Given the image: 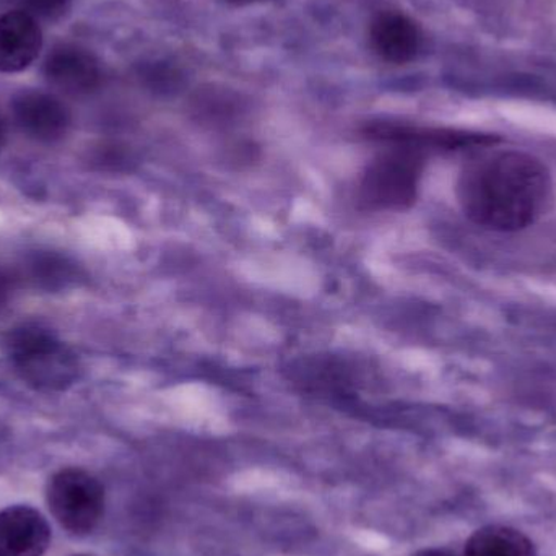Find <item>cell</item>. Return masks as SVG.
<instances>
[{
	"label": "cell",
	"instance_id": "cell-17",
	"mask_svg": "<svg viewBox=\"0 0 556 556\" xmlns=\"http://www.w3.org/2000/svg\"><path fill=\"white\" fill-rule=\"evenodd\" d=\"M75 556H88V555H75Z\"/></svg>",
	"mask_w": 556,
	"mask_h": 556
},
{
	"label": "cell",
	"instance_id": "cell-13",
	"mask_svg": "<svg viewBox=\"0 0 556 556\" xmlns=\"http://www.w3.org/2000/svg\"><path fill=\"white\" fill-rule=\"evenodd\" d=\"M15 281L16 278L0 270V306L5 304L10 296H12L13 290H15Z\"/></svg>",
	"mask_w": 556,
	"mask_h": 556
},
{
	"label": "cell",
	"instance_id": "cell-6",
	"mask_svg": "<svg viewBox=\"0 0 556 556\" xmlns=\"http://www.w3.org/2000/svg\"><path fill=\"white\" fill-rule=\"evenodd\" d=\"M15 126L36 142L61 140L71 127V111L54 94L38 90H23L12 100Z\"/></svg>",
	"mask_w": 556,
	"mask_h": 556
},
{
	"label": "cell",
	"instance_id": "cell-3",
	"mask_svg": "<svg viewBox=\"0 0 556 556\" xmlns=\"http://www.w3.org/2000/svg\"><path fill=\"white\" fill-rule=\"evenodd\" d=\"M7 350L23 381L42 391H62L77 378V359L48 330L36 326L15 329Z\"/></svg>",
	"mask_w": 556,
	"mask_h": 556
},
{
	"label": "cell",
	"instance_id": "cell-1",
	"mask_svg": "<svg viewBox=\"0 0 556 556\" xmlns=\"http://www.w3.org/2000/svg\"><path fill=\"white\" fill-rule=\"evenodd\" d=\"M460 211L477 227L516 233L538 224L554 207L551 168L519 150H490L473 156L456 182Z\"/></svg>",
	"mask_w": 556,
	"mask_h": 556
},
{
	"label": "cell",
	"instance_id": "cell-10",
	"mask_svg": "<svg viewBox=\"0 0 556 556\" xmlns=\"http://www.w3.org/2000/svg\"><path fill=\"white\" fill-rule=\"evenodd\" d=\"M466 556H535L528 535L506 526L479 529L466 545Z\"/></svg>",
	"mask_w": 556,
	"mask_h": 556
},
{
	"label": "cell",
	"instance_id": "cell-8",
	"mask_svg": "<svg viewBox=\"0 0 556 556\" xmlns=\"http://www.w3.org/2000/svg\"><path fill=\"white\" fill-rule=\"evenodd\" d=\"M42 33L38 20L22 10L0 15V72L15 74L25 71L38 59Z\"/></svg>",
	"mask_w": 556,
	"mask_h": 556
},
{
	"label": "cell",
	"instance_id": "cell-9",
	"mask_svg": "<svg viewBox=\"0 0 556 556\" xmlns=\"http://www.w3.org/2000/svg\"><path fill=\"white\" fill-rule=\"evenodd\" d=\"M369 41L376 54L386 62L407 64L420 52L421 33L410 16L384 10L372 18Z\"/></svg>",
	"mask_w": 556,
	"mask_h": 556
},
{
	"label": "cell",
	"instance_id": "cell-7",
	"mask_svg": "<svg viewBox=\"0 0 556 556\" xmlns=\"http://www.w3.org/2000/svg\"><path fill=\"white\" fill-rule=\"evenodd\" d=\"M51 544V529L41 513L29 506L0 511V556H42Z\"/></svg>",
	"mask_w": 556,
	"mask_h": 556
},
{
	"label": "cell",
	"instance_id": "cell-15",
	"mask_svg": "<svg viewBox=\"0 0 556 556\" xmlns=\"http://www.w3.org/2000/svg\"><path fill=\"white\" fill-rule=\"evenodd\" d=\"M7 140V124L5 119H3L2 114H0V152H2L3 146H5Z\"/></svg>",
	"mask_w": 556,
	"mask_h": 556
},
{
	"label": "cell",
	"instance_id": "cell-14",
	"mask_svg": "<svg viewBox=\"0 0 556 556\" xmlns=\"http://www.w3.org/2000/svg\"><path fill=\"white\" fill-rule=\"evenodd\" d=\"M415 556H456L451 552L440 551V548H428V551L418 552Z\"/></svg>",
	"mask_w": 556,
	"mask_h": 556
},
{
	"label": "cell",
	"instance_id": "cell-5",
	"mask_svg": "<svg viewBox=\"0 0 556 556\" xmlns=\"http://www.w3.org/2000/svg\"><path fill=\"white\" fill-rule=\"evenodd\" d=\"M46 80L67 97H85L100 87L101 67L93 52L72 42L55 45L42 64Z\"/></svg>",
	"mask_w": 556,
	"mask_h": 556
},
{
	"label": "cell",
	"instance_id": "cell-12",
	"mask_svg": "<svg viewBox=\"0 0 556 556\" xmlns=\"http://www.w3.org/2000/svg\"><path fill=\"white\" fill-rule=\"evenodd\" d=\"M16 10L33 16L38 22H58L67 15L72 0H12Z\"/></svg>",
	"mask_w": 556,
	"mask_h": 556
},
{
	"label": "cell",
	"instance_id": "cell-11",
	"mask_svg": "<svg viewBox=\"0 0 556 556\" xmlns=\"http://www.w3.org/2000/svg\"><path fill=\"white\" fill-rule=\"evenodd\" d=\"M74 266L65 257L58 254H36L25 264V278L35 287L45 290H59L74 281Z\"/></svg>",
	"mask_w": 556,
	"mask_h": 556
},
{
	"label": "cell",
	"instance_id": "cell-16",
	"mask_svg": "<svg viewBox=\"0 0 556 556\" xmlns=\"http://www.w3.org/2000/svg\"><path fill=\"white\" fill-rule=\"evenodd\" d=\"M227 2L233 3V5H248V3L256 2V0H227Z\"/></svg>",
	"mask_w": 556,
	"mask_h": 556
},
{
	"label": "cell",
	"instance_id": "cell-2",
	"mask_svg": "<svg viewBox=\"0 0 556 556\" xmlns=\"http://www.w3.org/2000/svg\"><path fill=\"white\" fill-rule=\"evenodd\" d=\"M427 153L410 146H391L363 173L358 202L366 211H404L415 204Z\"/></svg>",
	"mask_w": 556,
	"mask_h": 556
},
{
	"label": "cell",
	"instance_id": "cell-4",
	"mask_svg": "<svg viewBox=\"0 0 556 556\" xmlns=\"http://www.w3.org/2000/svg\"><path fill=\"white\" fill-rule=\"evenodd\" d=\"M46 498L55 521L71 534H90L103 518V485L85 470L64 469L52 476Z\"/></svg>",
	"mask_w": 556,
	"mask_h": 556
}]
</instances>
